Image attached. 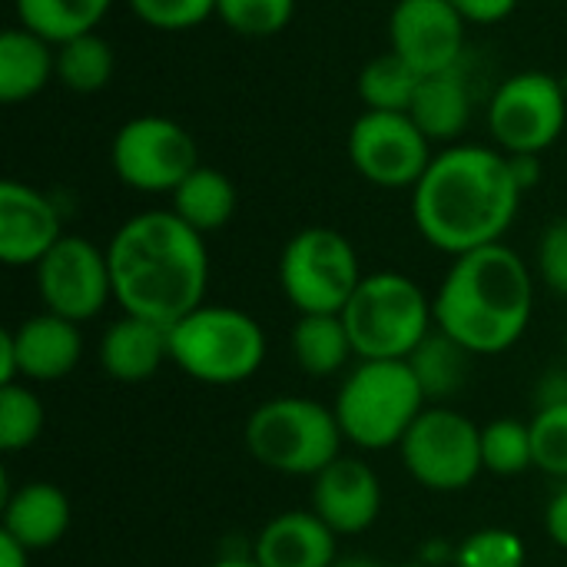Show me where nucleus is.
<instances>
[{"label": "nucleus", "instance_id": "1a4fd4ad", "mask_svg": "<svg viewBox=\"0 0 567 567\" xmlns=\"http://www.w3.org/2000/svg\"><path fill=\"white\" fill-rule=\"evenodd\" d=\"M567 123V93L561 76L548 70L512 73L488 103V130L508 156H542L558 143Z\"/></svg>", "mask_w": 567, "mask_h": 567}, {"label": "nucleus", "instance_id": "b1692460", "mask_svg": "<svg viewBox=\"0 0 567 567\" xmlns=\"http://www.w3.org/2000/svg\"><path fill=\"white\" fill-rule=\"evenodd\" d=\"M292 352H296L299 369L316 379L336 375L355 355L342 316H329V312L299 316V322L292 329Z\"/></svg>", "mask_w": 567, "mask_h": 567}, {"label": "nucleus", "instance_id": "cd10ccee", "mask_svg": "<svg viewBox=\"0 0 567 567\" xmlns=\"http://www.w3.org/2000/svg\"><path fill=\"white\" fill-rule=\"evenodd\" d=\"M472 352H465L455 339H449L445 332L429 336L412 355L409 365L425 392V399H445L452 392L462 389L465 382V362Z\"/></svg>", "mask_w": 567, "mask_h": 567}, {"label": "nucleus", "instance_id": "2eb2a0df", "mask_svg": "<svg viewBox=\"0 0 567 567\" xmlns=\"http://www.w3.org/2000/svg\"><path fill=\"white\" fill-rule=\"evenodd\" d=\"M63 239L56 203L30 183H0V259L7 266H37Z\"/></svg>", "mask_w": 567, "mask_h": 567}, {"label": "nucleus", "instance_id": "c756f323", "mask_svg": "<svg viewBox=\"0 0 567 567\" xmlns=\"http://www.w3.org/2000/svg\"><path fill=\"white\" fill-rule=\"evenodd\" d=\"M43 432V405L27 385H0V449H30Z\"/></svg>", "mask_w": 567, "mask_h": 567}, {"label": "nucleus", "instance_id": "dca6fc26", "mask_svg": "<svg viewBox=\"0 0 567 567\" xmlns=\"http://www.w3.org/2000/svg\"><path fill=\"white\" fill-rule=\"evenodd\" d=\"M382 508L379 475L359 462L339 455L329 468L312 478V512L336 535H362L375 525Z\"/></svg>", "mask_w": 567, "mask_h": 567}, {"label": "nucleus", "instance_id": "aec40b11", "mask_svg": "<svg viewBox=\"0 0 567 567\" xmlns=\"http://www.w3.org/2000/svg\"><path fill=\"white\" fill-rule=\"evenodd\" d=\"M70 528V502L50 482H30L3 502V532L27 551L53 548Z\"/></svg>", "mask_w": 567, "mask_h": 567}, {"label": "nucleus", "instance_id": "4468645a", "mask_svg": "<svg viewBox=\"0 0 567 567\" xmlns=\"http://www.w3.org/2000/svg\"><path fill=\"white\" fill-rule=\"evenodd\" d=\"M468 20L449 0H399L389 13V50L415 73L462 66Z\"/></svg>", "mask_w": 567, "mask_h": 567}, {"label": "nucleus", "instance_id": "412c9836", "mask_svg": "<svg viewBox=\"0 0 567 567\" xmlns=\"http://www.w3.org/2000/svg\"><path fill=\"white\" fill-rule=\"evenodd\" d=\"M50 80H56V43L20 23L7 27L0 33V100L7 106L27 103Z\"/></svg>", "mask_w": 567, "mask_h": 567}, {"label": "nucleus", "instance_id": "a211bd4d", "mask_svg": "<svg viewBox=\"0 0 567 567\" xmlns=\"http://www.w3.org/2000/svg\"><path fill=\"white\" fill-rule=\"evenodd\" d=\"M10 339H13L20 375L33 382H56L70 375L83 352L76 322L53 312L33 316L23 326L10 329Z\"/></svg>", "mask_w": 567, "mask_h": 567}, {"label": "nucleus", "instance_id": "20e7f679", "mask_svg": "<svg viewBox=\"0 0 567 567\" xmlns=\"http://www.w3.org/2000/svg\"><path fill=\"white\" fill-rule=\"evenodd\" d=\"M425 392L409 365V359H372L362 362L336 399V419L346 442L359 449H392L402 445L415 419L425 412Z\"/></svg>", "mask_w": 567, "mask_h": 567}, {"label": "nucleus", "instance_id": "c03bdc74", "mask_svg": "<svg viewBox=\"0 0 567 567\" xmlns=\"http://www.w3.org/2000/svg\"><path fill=\"white\" fill-rule=\"evenodd\" d=\"M399 567H429V565H399Z\"/></svg>", "mask_w": 567, "mask_h": 567}, {"label": "nucleus", "instance_id": "e433bc0d", "mask_svg": "<svg viewBox=\"0 0 567 567\" xmlns=\"http://www.w3.org/2000/svg\"><path fill=\"white\" fill-rule=\"evenodd\" d=\"M545 528H548V538H551L558 548H567V488L565 492H558V495L548 502Z\"/></svg>", "mask_w": 567, "mask_h": 567}, {"label": "nucleus", "instance_id": "4c0bfd02", "mask_svg": "<svg viewBox=\"0 0 567 567\" xmlns=\"http://www.w3.org/2000/svg\"><path fill=\"white\" fill-rule=\"evenodd\" d=\"M512 159V169H515V179L522 189H532L538 186L542 179V156H508Z\"/></svg>", "mask_w": 567, "mask_h": 567}, {"label": "nucleus", "instance_id": "9b49d317", "mask_svg": "<svg viewBox=\"0 0 567 567\" xmlns=\"http://www.w3.org/2000/svg\"><path fill=\"white\" fill-rule=\"evenodd\" d=\"M399 449L409 475L432 492H462L485 468L482 429L452 409H425Z\"/></svg>", "mask_w": 567, "mask_h": 567}, {"label": "nucleus", "instance_id": "c85d7f7f", "mask_svg": "<svg viewBox=\"0 0 567 567\" xmlns=\"http://www.w3.org/2000/svg\"><path fill=\"white\" fill-rule=\"evenodd\" d=\"M482 462L495 475H522L535 465L532 425L515 419H498L482 429Z\"/></svg>", "mask_w": 567, "mask_h": 567}, {"label": "nucleus", "instance_id": "58836bf2", "mask_svg": "<svg viewBox=\"0 0 567 567\" xmlns=\"http://www.w3.org/2000/svg\"><path fill=\"white\" fill-rule=\"evenodd\" d=\"M20 375V365H17V352H13V339H10V329L0 332V385H13Z\"/></svg>", "mask_w": 567, "mask_h": 567}, {"label": "nucleus", "instance_id": "0eeeda50", "mask_svg": "<svg viewBox=\"0 0 567 567\" xmlns=\"http://www.w3.org/2000/svg\"><path fill=\"white\" fill-rule=\"evenodd\" d=\"M169 359L209 385H236L259 372L266 336L259 322L229 306H199L169 326Z\"/></svg>", "mask_w": 567, "mask_h": 567}, {"label": "nucleus", "instance_id": "39448f33", "mask_svg": "<svg viewBox=\"0 0 567 567\" xmlns=\"http://www.w3.org/2000/svg\"><path fill=\"white\" fill-rule=\"evenodd\" d=\"M352 349L362 362L409 359L432 336V299L402 272L362 276L349 306L342 309Z\"/></svg>", "mask_w": 567, "mask_h": 567}, {"label": "nucleus", "instance_id": "ea45409f", "mask_svg": "<svg viewBox=\"0 0 567 567\" xmlns=\"http://www.w3.org/2000/svg\"><path fill=\"white\" fill-rule=\"evenodd\" d=\"M27 558L30 551L20 542H13L7 532H0V567H27Z\"/></svg>", "mask_w": 567, "mask_h": 567}, {"label": "nucleus", "instance_id": "9d476101", "mask_svg": "<svg viewBox=\"0 0 567 567\" xmlns=\"http://www.w3.org/2000/svg\"><path fill=\"white\" fill-rule=\"evenodd\" d=\"M110 163L116 179L136 193H173L199 166V150L183 123L143 113L116 130Z\"/></svg>", "mask_w": 567, "mask_h": 567}, {"label": "nucleus", "instance_id": "6ab92c4d", "mask_svg": "<svg viewBox=\"0 0 567 567\" xmlns=\"http://www.w3.org/2000/svg\"><path fill=\"white\" fill-rule=\"evenodd\" d=\"M169 359V329L140 316L116 319L100 339V365L116 382H146Z\"/></svg>", "mask_w": 567, "mask_h": 567}, {"label": "nucleus", "instance_id": "f8f14e48", "mask_svg": "<svg viewBox=\"0 0 567 567\" xmlns=\"http://www.w3.org/2000/svg\"><path fill=\"white\" fill-rule=\"evenodd\" d=\"M355 173L379 189H415L432 163V140L409 113L362 110L346 140Z\"/></svg>", "mask_w": 567, "mask_h": 567}, {"label": "nucleus", "instance_id": "f03ea898", "mask_svg": "<svg viewBox=\"0 0 567 567\" xmlns=\"http://www.w3.org/2000/svg\"><path fill=\"white\" fill-rule=\"evenodd\" d=\"M113 299L123 316L156 326H176L203 306L209 282L206 236L186 226L173 209L130 216L106 246Z\"/></svg>", "mask_w": 567, "mask_h": 567}, {"label": "nucleus", "instance_id": "f704fd0d", "mask_svg": "<svg viewBox=\"0 0 567 567\" xmlns=\"http://www.w3.org/2000/svg\"><path fill=\"white\" fill-rule=\"evenodd\" d=\"M538 269L555 292L567 296V219H555L545 229L538 243Z\"/></svg>", "mask_w": 567, "mask_h": 567}, {"label": "nucleus", "instance_id": "37998d69", "mask_svg": "<svg viewBox=\"0 0 567 567\" xmlns=\"http://www.w3.org/2000/svg\"><path fill=\"white\" fill-rule=\"evenodd\" d=\"M561 86H565V93H567V73H565V76H561Z\"/></svg>", "mask_w": 567, "mask_h": 567}, {"label": "nucleus", "instance_id": "a878e982", "mask_svg": "<svg viewBox=\"0 0 567 567\" xmlns=\"http://www.w3.org/2000/svg\"><path fill=\"white\" fill-rule=\"evenodd\" d=\"M116 56L100 30L56 43V83L70 93H96L113 80Z\"/></svg>", "mask_w": 567, "mask_h": 567}, {"label": "nucleus", "instance_id": "423d86ee", "mask_svg": "<svg viewBox=\"0 0 567 567\" xmlns=\"http://www.w3.org/2000/svg\"><path fill=\"white\" fill-rule=\"evenodd\" d=\"M342 442L346 435L336 409L299 395L269 399L246 422L249 455L282 475L316 478L342 455Z\"/></svg>", "mask_w": 567, "mask_h": 567}, {"label": "nucleus", "instance_id": "473e14b6", "mask_svg": "<svg viewBox=\"0 0 567 567\" xmlns=\"http://www.w3.org/2000/svg\"><path fill=\"white\" fill-rule=\"evenodd\" d=\"M535 468L567 478V402L542 405L532 422Z\"/></svg>", "mask_w": 567, "mask_h": 567}, {"label": "nucleus", "instance_id": "ddd939ff", "mask_svg": "<svg viewBox=\"0 0 567 567\" xmlns=\"http://www.w3.org/2000/svg\"><path fill=\"white\" fill-rule=\"evenodd\" d=\"M37 289L47 312L80 326L93 319L106 299H113L110 259L96 243L83 236H63L37 262Z\"/></svg>", "mask_w": 567, "mask_h": 567}, {"label": "nucleus", "instance_id": "2f4dec72", "mask_svg": "<svg viewBox=\"0 0 567 567\" xmlns=\"http://www.w3.org/2000/svg\"><path fill=\"white\" fill-rule=\"evenodd\" d=\"M458 567H525V542L505 528H485L468 535L458 551Z\"/></svg>", "mask_w": 567, "mask_h": 567}, {"label": "nucleus", "instance_id": "7ed1b4c3", "mask_svg": "<svg viewBox=\"0 0 567 567\" xmlns=\"http://www.w3.org/2000/svg\"><path fill=\"white\" fill-rule=\"evenodd\" d=\"M532 272L505 243L455 256L432 299L439 332L472 355L512 349L532 322Z\"/></svg>", "mask_w": 567, "mask_h": 567}, {"label": "nucleus", "instance_id": "4be33fe9", "mask_svg": "<svg viewBox=\"0 0 567 567\" xmlns=\"http://www.w3.org/2000/svg\"><path fill=\"white\" fill-rule=\"evenodd\" d=\"M409 116L432 143H455L472 123V93L462 66L422 76Z\"/></svg>", "mask_w": 567, "mask_h": 567}, {"label": "nucleus", "instance_id": "f3484780", "mask_svg": "<svg viewBox=\"0 0 567 567\" xmlns=\"http://www.w3.org/2000/svg\"><path fill=\"white\" fill-rule=\"evenodd\" d=\"M252 561L259 567H332L339 561L336 532L316 512H286L259 532Z\"/></svg>", "mask_w": 567, "mask_h": 567}, {"label": "nucleus", "instance_id": "a19ab883", "mask_svg": "<svg viewBox=\"0 0 567 567\" xmlns=\"http://www.w3.org/2000/svg\"><path fill=\"white\" fill-rule=\"evenodd\" d=\"M332 567H382L379 561H372V558H362V555H352V558H339Z\"/></svg>", "mask_w": 567, "mask_h": 567}, {"label": "nucleus", "instance_id": "bb28decb", "mask_svg": "<svg viewBox=\"0 0 567 567\" xmlns=\"http://www.w3.org/2000/svg\"><path fill=\"white\" fill-rule=\"evenodd\" d=\"M422 83V73H415L402 56L392 50L382 56H372L359 70V100L365 110H382V113H409L415 90Z\"/></svg>", "mask_w": 567, "mask_h": 567}, {"label": "nucleus", "instance_id": "7c9ffc66", "mask_svg": "<svg viewBox=\"0 0 567 567\" xmlns=\"http://www.w3.org/2000/svg\"><path fill=\"white\" fill-rule=\"evenodd\" d=\"M216 17L239 37H276L296 17V0H216Z\"/></svg>", "mask_w": 567, "mask_h": 567}, {"label": "nucleus", "instance_id": "393cba45", "mask_svg": "<svg viewBox=\"0 0 567 567\" xmlns=\"http://www.w3.org/2000/svg\"><path fill=\"white\" fill-rule=\"evenodd\" d=\"M110 7L113 0H13L17 23L47 37L50 43L96 30Z\"/></svg>", "mask_w": 567, "mask_h": 567}, {"label": "nucleus", "instance_id": "f257e3e1", "mask_svg": "<svg viewBox=\"0 0 567 567\" xmlns=\"http://www.w3.org/2000/svg\"><path fill=\"white\" fill-rule=\"evenodd\" d=\"M525 189L502 150L478 143H452L432 156L412 189L415 229L435 249L465 256L502 243L512 229Z\"/></svg>", "mask_w": 567, "mask_h": 567}, {"label": "nucleus", "instance_id": "6e6552de", "mask_svg": "<svg viewBox=\"0 0 567 567\" xmlns=\"http://www.w3.org/2000/svg\"><path fill=\"white\" fill-rule=\"evenodd\" d=\"M359 282L355 246L339 229H299L279 256V286L299 316H342Z\"/></svg>", "mask_w": 567, "mask_h": 567}, {"label": "nucleus", "instance_id": "5701e85b", "mask_svg": "<svg viewBox=\"0 0 567 567\" xmlns=\"http://www.w3.org/2000/svg\"><path fill=\"white\" fill-rule=\"evenodd\" d=\"M173 213L193 226L199 236H209L216 229H223L233 216H236V206H239V193L233 186V179L223 173V169H213V166H196L173 193Z\"/></svg>", "mask_w": 567, "mask_h": 567}, {"label": "nucleus", "instance_id": "c9c22d12", "mask_svg": "<svg viewBox=\"0 0 567 567\" xmlns=\"http://www.w3.org/2000/svg\"><path fill=\"white\" fill-rule=\"evenodd\" d=\"M468 23H482V27H488V23H502L505 17H512L515 13V7H518V0H449Z\"/></svg>", "mask_w": 567, "mask_h": 567}, {"label": "nucleus", "instance_id": "79ce46f5", "mask_svg": "<svg viewBox=\"0 0 567 567\" xmlns=\"http://www.w3.org/2000/svg\"><path fill=\"white\" fill-rule=\"evenodd\" d=\"M209 567H259L252 558H246V561H239V558H226V561H216V565Z\"/></svg>", "mask_w": 567, "mask_h": 567}, {"label": "nucleus", "instance_id": "72a5a7b5", "mask_svg": "<svg viewBox=\"0 0 567 567\" xmlns=\"http://www.w3.org/2000/svg\"><path fill=\"white\" fill-rule=\"evenodd\" d=\"M130 10L159 33H183L216 17V0H126Z\"/></svg>", "mask_w": 567, "mask_h": 567}]
</instances>
